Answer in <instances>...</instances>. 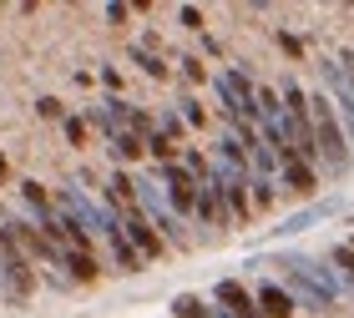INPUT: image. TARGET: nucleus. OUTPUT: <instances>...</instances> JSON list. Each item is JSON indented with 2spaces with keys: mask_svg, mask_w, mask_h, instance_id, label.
Returning a JSON list of instances; mask_svg holds the SVG:
<instances>
[{
  "mask_svg": "<svg viewBox=\"0 0 354 318\" xmlns=\"http://www.w3.org/2000/svg\"><path fill=\"white\" fill-rule=\"evenodd\" d=\"M162 182H167V197H172V208H177V212H187L192 202H198V177H192L187 167L167 162V167H162Z\"/></svg>",
  "mask_w": 354,
  "mask_h": 318,
  "instance_id": "6",
  "label": "nucleus"
},
{
  "mask_svg": "<svg viewBox=\"0 0 354 318\" xmlns=\"http://www.w3.org/2000/svg\"><path fill=\"white\" fill-rule=\"evenodd\" d=\"M349 248H354V243H349Z\"/></svg>",
  "mask_w": 354,
  "mask_h": 318,
  "instance_id": "17",
  "label": "nucleus"
},
{
  "mask_svg": "<svg viewBox=\"0 0 354 318\" xmlns=\"http://www.w3.org/2000/svg\"><path fill=\"white\" fill-rule=\"evenodd\" d=\"M218 304H228L233 318H253V313H259V308H253V298L238 288V283H218Z\"/></svg>",
  "mask_w": 354,
  "mask_h": 318,
  "instance_id": "9",
  "label": "nucleus"
},
{
  "mask_svg": "<svg viewBox=\"0 0 354 318\" xmlns=\"http://www.w3.org/2000/svg\"><path fill=\"white\" fill-rule=\"evenodd\" d=\"M283 278H288V298H304L309 308H329L334 304V273L329 268H319L314 258H283Z\"/></svg>",
  "mask_w": 354,
  "mask_h": 318,
  "instance_id": "1",
  "label": "nucleus"
},
{
  "mask_svg": "<svg viewBox=\"0 0 354 318\" xmlns=\"http://www.w3.org/2000/svg\"><path fill=\"white\" fill-rule=\"evenodd\" d=\"M137 61H142V71H147V76H162V71H167L162 61H157V56H147V51H137Z\"/></svg>",
  "mask_w": 354,
  "mask_h": 318,
  "instance_id": "16",
  "label": "nucleus"
},
{
  "mask_svg": "<svg viewBox=\"0 0 354 318\" xmlns=\"http://www.w3.org/2000/svg\"><path fill=\"white\" fill-rule=\"evenodd\" d=\"M122 237L132 243V252H137V258H157V252H162V237L152 232V222L142 217L137 208H127V217H122Z\"/></svg>",
  "mask_w": 354,
  "mask_h": 318,
  "instance_id": "4",
  "label": "nucleus"
},
{
  "mask_svg": "<svg viewBox=\"0 0 354 318\" xmlns=\"http://www.w3.org/2000/svg\"><path fill=\"white\" fill-rule=\"evenodd\" d=\"M111 147H117L122 157H137V152H142V141H137V137H132V132L122 126V132H111Z\"/></svg>",
  "mask_w": 354,
  "mask_h": 318,
  "instance_id": "13",
  "label": "nucleus"
},
{
  "mask_svg": "<svg viewBox=\"0 0 354 318\" xmlns=\"http://www.w3.org/2000/svg\"><path fill=\"white\" fill-rule=\"evenodd\" d=\"M218 91H223V101H228L233 117H253V97H259V86H253L243 71H223L218 76Z\"/></svg>",
  "mask_w": 354,
  "mask_h": 318,
  "instance_id": "5",
  "label": "nucleus"
},
{
  "mask_svg": "<svg viewBox=\"0 0 354 318\" xmlns=\"http://www.w3.org/2000/svg\"><path fill=\"white\" fill-rule=\"evenodd\" d=\"M334 263H339V268H344V278L354 283V248H339V252H334Z\"/></svg>",
  "mask_w": 354,
  "mask_h": 318,
  "instance_id": "15",
  "label": "nucleus"
},
{
  "mask_svg": "<svg viewBox=\"0 0 354 318\" xmlns=\"http://www.w3.org/2000/svg\"><path fill=\"white\" fill-rule=\"evenodd\" d=\"M0 273H6V283H10V293L15 298H26L30 293V268H26V258H21V248H15V237L0 228Z\"/></svg>",
  "mask_w": 354,
  "mask_h": 318,
  "instance_id": "3",
  "label": "nucleus"
},
{
  "mask_svg": "<svg viewBox=\"0 0 354 318\" xmlns=\"http://www.w3.org/2000/svg\"><path fill=\"white\" fill-rule=\"evenodd\" d=\"M283 177H288L294 192H309V187H314V172L304 167V162H283Z\"/></svg>",
  "mask_w": 354,
  "mask_h": 318,
  "instance_id": "11",
  "label": "nucleus"
},
{
  "mask_svg": "<svg viewBox=\"0 0 354 318\" xmlns=\"http://www.w3.org/2000/svg\"><path fill=\"white\" fill-rule=\"evenodd\" d=\"M259 313H268V318H288V313H294V298H288V288L268 283V288L259 293Z\"/></svg>",
  "mask_w": 354,
  "mask_h": 318,
  "instance_id": "8",
  "label": "nucleus"
},
{
  "mask_svg": "<svg viewBox=\"0 0 354 318\" xmlns=\"http://www.w3.org/2000/svg\"><path fill=\"white\" fill-rule=\"evenodd\" d=\"M329 212H334V202H319V208H304V212H294V217H288L279 232H304V228H314V222H319V217H329Z\"/></svg>",
  "mask_w": 354,
  "mask_h": 318,
  "instance_id": "10",
  "label": "nucleus"
},
{
  "mask_svg": "<svg viewBox=\"0 0 354 318\" xmlns=\"http://www.w3.org/2000/svg\"><path fill=\"white\" fill-rule=\"evenodd\" d=\"M172 313H177V318H213V313H207V308L198 304V298H177Z\"/></svg>",
  "mask_w": 354,
  "mask_h": 318,
  "instance_id": "14",
  "label": "nucleus"
},
{
  "mask_svg": "<svg viewBox=\"0 0 354 318\" xmlns=\"http://www.w3.org/2000/svg\"><path fill=\"white\" fill-rule=\"evenodd\" d=\"M309 121H314V152L324 157V162L339 172V167H349V147H344V132H339V117H334V101L329 97H314L309 101Z\"/></svg>",
  "mask_w": 354,
  "mask_h": 318,
  "instance_id": "2",
  "label": "nucleus"
},
{
  "mask_svg": "<svg viewBox=\"0 0 354 318\" xmlns=\"http://www.w3.org/2000/svg\"><path fill=\"white\" fill-rule=\"evenodd\" d=\"M66 263H71V273H76V278H96L91 252H76V248H71V252H66Z\"/></svg>",
  "mask_w": 354,
  "mask_h": 318,
  "instance_id": "12",
  "label": "nucleus"
},
{
  "mask_svg": "<svg viewBox=\"0 0 354 318\" xmlns=\"http://www.w3.org/2000/svg\"><path fill=\"white\" fill-rule=\"evenodd\" d=\"M132 192H137V202L147 208V217H157V228H167L172 237H177V217H172V208H167V192L157 182H132Z\"/></svg>",
  "mask_w": 354,
  "mask_h": 318,
  "instance_id": "7",
  "label": "nucleus"
}]
</instances>
